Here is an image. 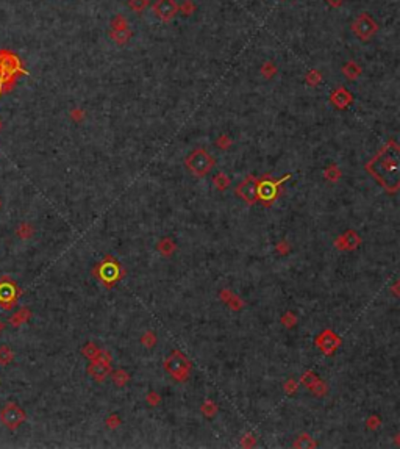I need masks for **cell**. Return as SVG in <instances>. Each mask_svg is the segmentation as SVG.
Instances as JSON below:
<instances>
[{
	"mask_svg": "<svg viewBox=\"0 0 400 449\" xmlns=\"http://www.w3.org/2000/svg\"><path fill=\"white\" fill-rule=\"evenodd\" d=\"M19 66L21 61H18V58L11 52L8 50L0 52V92H8L13 88Z\"/></svg>",
	"mask_w": 400,
	"mask_h": 449,
	"instance_id": "1",
	"label": "cell"
},
{
	"mask_svg": "<svg viewBox=\"0 0 400 449\" xmlns=\"http://www.w3.org/2000/svg\"><path fill=\"white\" fill-rule=\"evenodd\" d=\"M0 421H2V424L6 429L16 430L25 421V412L14 402H8L5 407L0 410Z\"/></svg>",
	"mask_w": 400,
	"mask_h": 449,
	"instance_id": "2",
	"label": "cell"
},
{
	"mask_svg": "<svg viewBox=\"0 0 400 449\" xmlns=\"http://www.w3.org/2000/svg\"><path fill=\"white\" fill-rule=\"evenodd\" d=\"M352 30L360 39H371L377 33V22L368 13H361L352 24Z\"/></svg>",
	"mask_w": 400,
	"mask_h": 449,
	"instance_id": "3",
	"label": "cell"
},
{
	"mask_svg": "<svg viewBox=\"0 0 400 449\" xmlns=\"http://www.w3.org/2000/svg\"><path fill=\"white\" fill-rule=\"evenodd\" d=\"M186 165L191 168V171L195 174H203L213 166V158L208 157L207 152L203 150H195L194 154L186 160Z\"/></svg>",
	"mask_w": 400,
	"mask_h": 449,
	"instance_id": "4",
	"label": "cell"
},
{
	"mask_svg": "<svg viewBox=\"0 0 400 449\" xmlns=\"http://www.w3.org/2000/svg\"><path fill=\"white\" fill-rule=\"evenodd\" d=\"M16 298H18V288H16V285L13 282L3 279V281L0 282V307L5 310H10L14 306Z\"/></svg>",
	"mask_w": 400,
	"mask_h": 449,
	"instance_id": "5",
	"label": "cell"
},
{
	"mask_svg": "<svg viewBox=\"0 0 400 449\" xmlns=\"http://www.w3.org/2000/svg\"><path fill=\"white\" fill-rule=\"evenodd\" d=\"M153 11H155L158 19L169 22L177 14V3L175 0H157L155 5H153Z\"/></svg>",
	"mask_w": 400,
	"mask_h": 449,
	"instance_id": "6",
	"label": "cell"
},
{
	"mask_svg": "<svg viewBox=\"0 0 400 449\" xmlns=\"http://www.w3.org/2000/svg\"><path fill=\"white\" fill-rule=\"evenodd\" d=\"M30 310L28 309H21L19 311H16L14 315L10 318V324L13 326V327H19V326H22V324H25L28 321V318H30Z\"/></svg>",
	"mask_w": 400,
	"mask_h": 449,
	"instance_id": "7",
	"label": "cell"
},
{
	"mask_svg": "<svg viewBox=\"0 0 400 449\" xmlns=\"http://www.w3.org/2000/svg\"><path fill=\"white\" fill-rule=\"evenodd\" d=\"M16 235H18V238H21V240H28L33 235V227L28 223H22L18 225V228H16Z\"/></svg>",
	"mask_w": 400,
	"mask_h": 449,
	"instance_id": "8",
	"label": "cell"
},
{
	"mask_svg": "<svg viewBox=\"0 0 400 449\" xmlns=\"http://www.w3.org/2000/svg\"><path fill=\"white\" fill-rule=\"evenodd\" d=\"M14 359V354L8 346H2L0 347V366H6L10 365Z\"/></svg>",
	"mask_w": 400,
	"mask_h": 449,
	"instance_id": "9",
	"label": "cell"
},
{
	"mask_svg": "<svg viewBox=\"0 0 400 449\" xmlns=\"http://www.w3.org/2000/svg\"><path fill=\"white\" fill-rule=\"evenodd\" d=\"M2 329H3V324H2V323H0V332H2Z\"/></svg>",
	"mask_w": 400,
	"mask_h": 449,
	"instance_id": "10",
	"label": "cell"
},
{
	"mask_svg": "<svg viewBox=\"0 0 400 449\" xmlns=\"http://www.w3.org/2000/svg\"><path fill=\"white\" fill-rule=\"evenodd\" d=\"M0 207H2V200H0Z\"/></svg>",
	"mask_w": 400,
	"mask_h": 449,
	"instance_id": "11",
	"label": "cell"
}]
</instances>
